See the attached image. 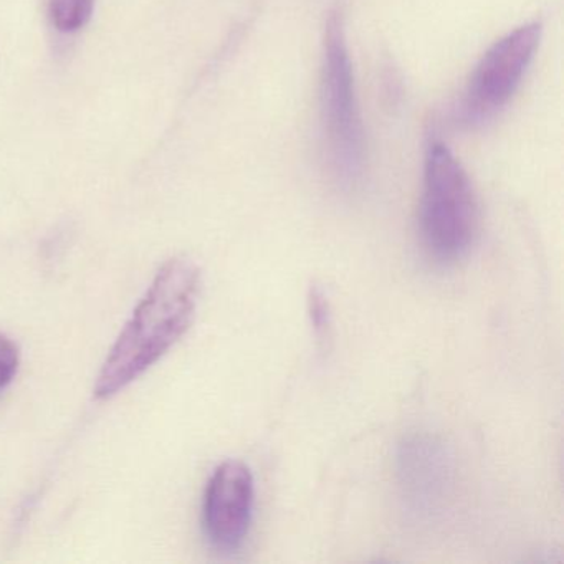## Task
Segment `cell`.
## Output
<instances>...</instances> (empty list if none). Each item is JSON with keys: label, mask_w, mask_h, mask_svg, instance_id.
Here are the masks:
<instances>
[{"label": "cell", "mask_w": 564, "mask_h": 564, "mask_svg": "<svg viewBox=\"0 0 564 564\" xmlns=\"http://www.w3.org/2000/svg\"><path fill=\"white\" fill-rule=\"evenodd\" d=\"M256 484L240 460H226L210 475L204 494L203 527L207 540L220 553L242 546L252 524Z\"/></svg>", "instance_id": "5b68a950"}, {"label": "cell", "mask_w": 564, "mask_h": 564, "mask_svg": "<svg viewBox=\"0 0 564 564\" xmlns=\"http://www.w3.org/2000/svg\"><path fill=\"white\" fill-rule=\"evenodd\" d=\"M398 465L409 507L427 517L441 511L454 487V460L444 442L429 434L409 435L399 447Z\"/></svg>", "instance_id": "8992f818"}, {"label": "cell", "mask_w": 564, "mask_h": 564, "mask_svg": "<svg viewBox=\"0 0 564 564\" xmlns=\"http://www.w3.org/2000/svg\"><path fill=\"white\" fill-rule=\"evenodd\" d=\"M200 286L203 275L194 260L174 257L161 267L101 366L95 384L98 399L123 391L186 335Z\"/></svg>", "instance_id": "6da1fadb"}, {"label": "cell", "mask_w": 564, "mask_h": 564, "mask_svg": "<svg viewBox=\"0 0 564 564\" xmlns=\"http://www.w3.org/2000/svg\"><path fill=\"white\" fill-rule=\"evenodd\" d=\"M308 316L318 338L328 336L332 326V310H329L328 296L319 286H312L308 293Z\"/></svg>", "instance_id": "ba28073f"}, {"label": "cell", "mask_w": 564, "mask_h": 564, "mask_svg": "<svg viewBox=\"0 0 564 564\" xmlns=\"http://www.w3.org/2000/svg\"><path fill=\"white\" fill-rule=\"evenodd\" d=\"M95 0H48L52 25L64 34H74L90 22Z\"/></svg>", "instance_id": "52a82bcc"}, {"label": "cell", "mask_w": 564, "mask_h": 564, "mask_svg": "<svg viewBox=\"0 0 564 564\" xmlns=\"http://www.w3.org/2000/svg\"><path fill=\"white\" fill-rule=\"evenodd\" d=\"M322 120L329 166L343 186H355L365 174L366 134L356 100L345 29L338 14H333L326 24Z\"/></svg>", "instance_id": "3957f363"}, {"label": "cell", "mask_w": 564, "mask_h": 564, "mask_svg": "<svg viewBox=\"0 0 564 564\" xmlns=\"http://www.w3.org/2000/svg\"><path fill=\"white\" fill-rule=\"evenodd\" d=\"M419 226L435 262L451 265L470 252L478 230L474 187L447 144L434 140L424 164Z\"/></svg>", "instance_id": "7a4b0ae2"}, {"label": "cell", "mask_w": 564, "mask_h": 564, "mask_svg": "<svg viewBox=\"0 0 564 564\" xmlns=\"http://www.w3.org/2000/svg\"><path fill=\"white\" fill-rule=\"evenodd\" d=\"M540 39L541 24L533 22L505 35L481 57L458 110L462 123H485L507 107L533 62Z\"/></svg>", "instance_id": "277c9868"}, {"label": "cell", "mask_w": 564, "mask_h": 564, "mask_svg": "<svg viewBox=\"0 0 564 564\" xmlns=\"http://www.w3.org/2000/svg\"><path fill=\"white\" fill-rule=\"evenodd\" d=\"M21 355L12 339L0 333V391H4L18 376Z\"/></svg>", "instance_id": "9c48e42d"}]
</instances>
